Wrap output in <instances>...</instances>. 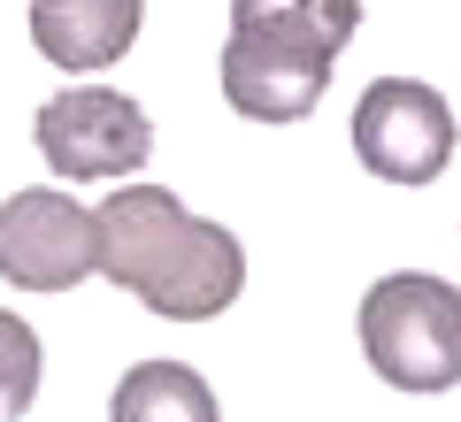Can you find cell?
I'll return each mask as SVG.
<instances>
[{
  "label": "cell",
  "mask_w": 461,
  "mask_h": 422,
  "mask_svg": "<svg viewBox=\"0 0 461 422\" xmlns=\"http://www.w3.org/2000/svg\"><path fill=\"white\" fill-rule=\"evenodd\" d=\"M362 354L393 391H454L461 384V284L423 269L377 276L362 292Z\"/></svg>",
  "instance_id": "7a4b0ae2"
},
{
  "label": "cell",
  "mask_w": 461,
  "mask_h": 422,
  "mask_svg": "<svg viewBox=\"0 0 461 422\" xmlns=\"http://www.w3.org/2000/svg\"><path fill=\"white\" fill-rule=\"evenodd\" d=\"M93 269H100V238L93 215L69 193H16L0 208V276L16 292H69Z\"/></svg>",
  "instance_id": "8992f818"
},
{
  "label": "cell",
  "mask_w": 461,
  "mask_h": 422,
  "mask_svg": "<svg viewBox=\"0 0 461 422\" xmlns=\"http://www.w3.org/2000/svg\"><path fill=\"white\" fill-rule=\"evenodd\" d=\"M339 54L346 47L330 31H315V23L239 16L230 39H223V100L247 123H300V115H315Z\"/></svg>",
  "instance_id": "3957f363"
},
{
  "label": "cell",
  "mask_w": 461,
  "mask_h": 422,
  "mask_svg": "<svg viewBox=\"0 0 461 422\" xmlns=\"http://www.w3.org/2000/svg\"><path fill=\"white\" fill-rule=\"evenodd\" d=\"M93 238H100V276L147 300L162 323H208L247 284V246L223 223L185 215V200L162 184H123L93 215Z\"/></svg>",
  "instance_id": "6da1fadb"
},
{
  "label": "cell",
  "mask_w": 461,
  "mask_h": 422,
  "mask_svg": "<svg viewBox=\"0 0 461 422\" xmlns=\"http://www.w3.org/2000/svg\"><path fill=\"white\" fill-rule=\"evenodd\" d=\"M108 422H223L208 376L185 361H139L108 400Z\"/></svg>",
  "instance_id": "ba28073f"
},
{
  "label": "cell",
  "mask_w": 461,
  "mask_h": 422,
  "mask_svg": "<svg viewBox=\"0 0 461 422\" xmlns=\"http://www.w3.org/2000/svg\"><path fill=\"white\" fill-rule=\"evenodd\" d=\"M39 400V330L0 308V422H23Z\"/></svg>",
  "instance_id": "9c48e42d"
},
{
  "label": "cell",
  "mask_w": 461,
  "mask_h": 422,
  "mask_svg": "<svg viewBox=\"0 0 461 422\" xmlns=\"http://www.w3.org/2000/svg\"><path fill=\"white\" fill-rule=\"evenodd\" d=\"M354 154L384 184H430L454 162V108L423 77H377L354 108Z\"/></svg>",
  "instance_id": "5b68a950"
},
{
  "label": "cell",
  "mask_w": 461,
  "mask_h": 422,
  "mask_svg": "<svg viewBox=\"0 0 461 422\" xmlns=\"http://www.w3.org/2000/svg\"><path fill=\"white\" fill-rule=\"evenodd\" d=\"M139 16H147V0H32V47L54 69L93 77L131 54Z\"/></svg>",
  "instance_id": "52a82bcc"
},
{
  "label": "cell",
  "mask_w": 461,
  "mask_h": 422,
  "mask_svg": "<svg viewBox=\"0 0 461 422\" xmlns=\"http://www.w3.org/2000/svg\"><path fill=\"white\" fill-rule=\"evenodd\" d=\"M39 154H47V169L69 177V184L131 177L154 154V115L139 108L131 93L77 85V93H54L47 108H39Z\"/></svg>",
  "instance_id": "277c9868"
},
{
  "label": "cell",
  "mask_w": 461,
  "mask_h": 422,
  "mask_svg": "<svg viewBox=\"0 0 461 422\" xmlns=\"http://www.w3.org/2000/svg\"><path fill=\"white\" fill-rule=\"evenodd\" d=\"M239 16H293V23H315L346 47V39L362 31V0H230V23Z\"/></svg>",
  "instance_id": "30bf717a"
}]
</instances>
